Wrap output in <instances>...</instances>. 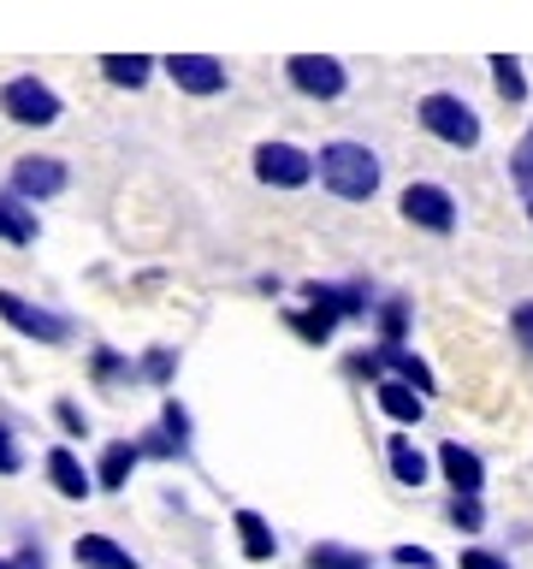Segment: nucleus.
Wrapping results in <instances>:
<instances>
[{"label":"nucleus","instance_id":"13","mask_svg":"<svg viewBox=\"0 0 533 569\" xmlns=\"http://www.w3.org/2000/svg\"><path fill=\"white\" fill-rule=\"evenodd\" d=\"M71 558H78L83 569H137L131 551H124L119 540H107V533H83V540L71 546Z\"/></svg>","mask_w":533,"mask_h":569},{"label":"nucleus","instance_id":"26","mask_svg":"<svg viewBox=\"0 0 533 569\" xmlns=\"http://www.w3.org/2000/svg\"><path fill=\"white\" fill-rule=\"evenodd\" d=\"M380 332H385V345H403V332H409V302H385V309H380Z\"/></svg>","mask_w":533,"mask_h":569},{"label":"nucleus","instance_id":"7","mask_svg":"<svg viewBox=\"0 0 533 569\" xmlns=\"http://www.w3.org/2000/svg\"><path fill=\"white\" fill-rule=\"evenodd\" d=\"M398 208H403V220L421 226V231H439V238H444V231H456V196L444 184H426V178H421V184L403 190Z\"/></svg>","mask_w":533,"mask_h":569},{"label":"nucleus","instance_id":"29","mask_svg":"<svg viewBox=\"0 0 533 569\" xmlns=\"http://www.w3.org/2000/svg\"><path fill=\"white\" fill-rule=\"evenodd\" d=\"M172 368H178V362H172V350H149V356H142V373H149L154 386H167V380H172Z\"/></svg>","mask_w":533,"mask_h":569},{"label":"nucleus","instance_id":"20","mask_svg":"<svg viewBox=\"0 0 533 569\" xmlns=\"http://www.w3.org/2000/svg\"><path fill=\"white\" fill-rule=\"evenodd\" d=\"M309 569H373V558H368V551H355V546L320 540V546H309Z\"/></svg>","mask_w":533,"mask_h":569},{"label":"nucleus","instance_id":"10","mask_svg":"<svg viewBox=\"0 0 533 569\" xmlns=\"http://www.w3.org/2000/svg\"><path fill=\"white\" fill-rule=\"evenodd\" d=\"M439 469H444V480H451L456 492H480V487H486V462H480L469 445H456V439L439 445Z\"/></svg>","mask_w":533,"mask_h":569},{"label":"nucleus","instance_id":"30","mask_svg":"<svg viewBox=\"0 0 533 569\" xmlns=\"http://www.w3.org/2000/svg\"><path fill=\"white\" fill-rule=\"evenodd\" d=\"M53 416H60V427H66L71 439H83V433H89V416H83L78 403H60V409H53Z\"/></svg>","mask_w":533,"mask_h":569},{"label":"nucleus","instance_id":"5","mask_svg":"<svg viewBox=\"0 0 533 569\" xmlns=\"http://www.w3.org/2000/svg\"><path fill=\"white\" fill-rule=\"evenodd\" d=\"M0 113L12 124H53L60 119V96L42 78H7L0 83Z\"/></svg>","mask_w":533,"mask_h":569},{"label":"nucleus","instance_id":"2","mask_svg":"<svg viewBox=\"0 0 533 569\" xmlns=\"http://www.w3.org/2000/svg\"><path fill=\"white\" fill-rule=\"evenodd\" d=\"M415 113L421 124L433 131L439 142H451V149H474L480 142V113L462 96H451V89H433V96H421L415 101Z\"/></svg>","mask_w":533,"mask_h":569},{"label":"nucleus","instance_id":"32","mask_svg":"<svg viewBox=\"0 0 533 569\" xmlns=\"http://www.w3.org/2000/svg\"><path fill=\"white\" fill-rule=\"evenodd\" d=\"M456 569H510L504 558H497V551H480V546H469V551H462V563Z\"/></svg>","mask_w":533,"mask_h":569},{"label":"nucleus","instance_id":"25","mask_svg":"<svg viewBox=\"0 0 533 569\" xmlns=\"http://www.w3.org/2000/svg\"><path fill=\"white\" fill-rule=\"evenodd\" d=\"M160 427H167V439L178 445V451H190V416H184V403H167V409H160Z\"/></svg>","mask_w":533,"mask_h":569},{"label":"nucleus","instance_id":"3","mask_svg":"<svg viewBox=\"0 0 533 569\" xmlns=\"http://www.w3.org/2000/svg\"><path fill=\"white\" fill-rule=\"evenodd\" d=\"M0 320H7L12 332H24L30 345H66V338H71L66 315H53V309H42V302H30L18 291H0Z\"/></svg>","mask_w":533,"mask_h":569},{"label":"nucleus","instance_id":"9","mask_svg":"<svg viewBox=\"0 0 533 569\" xmlns=\"http://www.w3.org/2000/svg\"><path fill=\"white\" fill-rule=\"evenodd\" d=\"M167 78L184 89V96H220V89L231 83L225 78V60H208V53H172Z\"/></svg>","mask_w":533,"mask_h":569},{"label":"nucleus","instance_id":"36","mask_svg":"<svg viewBox=\"0 0 533 569\" xmlns=\"http://www.w3.org/2000/svg\"><path fill=\"white\" fill-rule=\"evenodd\" d=\"M527 220H533V196H527Z\"/></svg>","mask_w":533,"mask_h":569},{"label":"nucleus","instance_id":"8","mask_svg":"<svg viewBox=\"0 0 533 569\" xmlns=\"http://www.w3.org/2000/svg\"><path fill=\"white\" fill-rule=\"evenodd\" d=\"M66 160H53V154H24L12 167V196H24V202H53V196L66 190Z\"/></svg>","mask_w":533,"mask_h":569},{"label":"nucleus","instance_id":"6","mask_svg":"<svg viewBox=\"0 0 533 569\" xmlns=\"http://www.w3.org/2000/svg\"><path fill=\"white\" fill-rule=\"evenodd\" d=\"M284 78H291V89L309 101H338L350 89V71L338 60H326V53H296V60L284 66Z\"/></svg>","mask_w":533,"mask_h":569},{"label":"nucleus","instance_id":"24","mask_svg":"<svg viewBox=\"0 0 533 569\" xmlns=\"http://www.w3.org/2000/svg\"><path fill=\"white\" fill-rule=\"evenodd\" d=\"M510 178L533 196V124H527V137L515 142V154H510Z\"/></svg>","mask_w":533,"mask_h":569},{"label":"nucleus","instance_id":"14","mask_svg":"<svg viewBox=\"0 0 533 569\" xmlns=\"http://www.w3.org/2000/svg\"><path fill=\"white\" fill-rule=\"evenodd\" d=\"M380 409L391 421H403V427H415L426 416V391H415L409 380H380Z\"/></svg>","mask_w":533,"mask_h":569},{"label":"nucleus","instance_id":"15","mask_svg":"<svg viewBox=\"0 0 533 569\" xmlns=\"http://www.w3.org/2000/svg\"><path fill=\"white\" fill-rule=\"evenodd\" d=\"M302 297L326 315H368V291L362 284H302Z\"/></svg>","mask_w":533,"mask_h":569},{"label":"nucleus","instance_id":"22","mask_svg":"<svg viewBox=\"0 0 533 569\" xmlns=\"http://www.w3.org/2000/svg\"><path fill=\"white\" fill-rule=\"evenodd\" d=\"M291 327H296L302 338H309V345H326L332 327H338V315H326V309H314V302H309L302 315H291Z\"/></svg>","mask_w":533,"mask_h":569},{"label":"nucleus","instance_id":"12","mask_svg":"<svg viewBox=\"0 0 533 569\" xmlns=\"http://www.w3.org/2000/svg\"><path fill=\"white\" fill-rule=\"evenodd\" d=\"M48 480H53V492H60V498H89V492H95L89 469L66 451V445H53V451H48Z\"/></svg>","mask_w":533,"mask_h":569},{"label":"nucleus","instance_id":"21","mask_svg":"<svg viewBox=\"0 0 533 569\" xmlns=\"http://www.w3.org/2000/svg\"><path fill=\"white\" fill-rule=\"evenodd\" d=\"M492 83H497V96H504L510 107L527 101V78H522V66H515L510 53H492Z\"/></svg>","mask_w":533,"mask_h":569},{"label":"nucleus","instance_id":"35","mask_svg":"<svg viewBox=\"0 0 533 569\" xmlns=\"http://www.w3.org/2000/svg\"><path fill=\"white\" fill-rule=\"evenodd\" d=\"M0 569H18V558H0Z\"/></svg>","mask_w":533,"mask_h":569},{"label":"nucleus","instance_id":"27","mask_svg":"<svg viewBox=\"0 0 533 569\" xmlns=\"http://www.w3.org/2000/svg\"><path fill=\"white\" fill-rule=\"evenodd\" d=\"M510 332H515V345L533 356V302H515L510 309Z\"/></svg>","mask_w":533,"mask_h":569},{"label":"nucleus","instance_id":"34","mask_svg":"<svg viewBox=\"0 0 533 569\" xmlns=\"http://www.w3.org/2000/svg\"><path fill=\"white\" fill-rule=\"evenodd\" d=\"M18 569H48V563H42V551H36V546H24V551H18Z\"/></svg>","mask_w":533,"mask_h":569},{"label":"nucleus","instance_id":"11","mask_svg":"<svg viewBox=\"0 0 533 569\" xmlns=\"http://www.w3.org/2000/svg\"><path fill=\"white\" fill-rule=\"evenodd\" d=\"M137 462H142V445H131V439H113V445L101 451V462H95V487H101V492H119L124 480H131Z\"/></svg>","mask_w":533,"mask_h":569},{"label":"nucleus","instance_id":"16","mask_svg":"<svg viewBox=\"0 0 533 569\" xmlns=\"http://www.w3.org/2000/svg\"><path fill=\"white\" fill-rule=\"evenodd\" d=\"M231 522H238V540H243V558H249V563H266V558L279 551V533L266 528V516H255V510H238Z\"/></svg>","mask_w":533,"mask_h":569},{"label":"nucleus","instance_id":"19","mask_svg":"<svg viewBox=\"0 0 533 569\" xmlns=\"http://www.w3.org/2000/svg\"><path fill=\"white\" fill-rule=\"evenodd\" d=\"M149 60H142V53H107V60H101V78L107 83H119V89H142V83H149Z\"/></svg>","mask_w":533,"mask_h":569},{"label":"nucleus","instance_id":"17","mask_svg":"<svg viewBox=\"0 0 533 569\" xmlns=\"http://www.w3.org/2000/svg\"><path fill=\"white\" fill-rule=\"evenodd\" d=\"M0 238L7 243H36V213L24 196H0Z\"/></svg>","mask_w":533,"mask_h":569},{"label":"nucleus","instance_id":"33","mask_svg":"<svg viewBox=\"0 0 533 569\" xmlns=\"http://www.w3.org/2000/svg\"><path fill=\"white\" fill-rule=\"evenodd\" d=\"M391 558H398L403 569H433V551H426V546H398Z\"/></svg>","mask_w":533,"mask_h":569},{"label":"nucleus","instance_id":"28","mask_svg":"<svg viewBox=\"0 0 533 569\" xmlns=\"http://www.w3.org/2000/svg\"><path fill=\"white\" fill-rule=\"evenodd\" d=\"M24 469V451H18V439H12V427L0 421V475H18Z\"/></svg>","mask_w":533,"mask_h":569},{"label":"nucleus","instance_id":"18","mask_svg":"<svg viewBox=\"0 0 533 569\" xmlns=\"http://www.w3.org/2000/svg\"><path fill=\"white\" fill-rule=\"evenodd\" d=\"M385 457H391V475H398L403 480V487H421V480H426V457H421V445L415 439H391L385 445Z\"/></svg>","mask_w":533,"mask_h":569},{"label":"nucleus","instance_id":"31","mask_svg":"<svg viewBox=\"0 0 533 569\" xmlns=\"http://www.w3.org/2000/svg\"><path fill=\"white\" fill-rule=\"evenodd\" d=\"M119 373H131V362L113 350H95V380H119Z\"/></svg>","mask_w":533,"mask_h":569},{"label":"nucleus","instance_id":"1","mask_svg":"<svg viewBox=\"0 0 533 569\" xmlns=\"http://www.w3.org/2000/svg\"><path fill=\"white\" fill-rule=\"evenodd\" d=\"M314 172L338 202H368V196L380 190V154H373L368 142H350V137L326 142L320 160H314Z\"/></svg>","mask_w":533,"mask_h":569},{"label":"nucleus","instance_id":"23","mask_svg":"<svg viewBox=\"0 0 533 569\" xmlns=\"http://www.w3.org/2000/svg\"><path fill=\"white\" fill-rule=\"evenodd\" d=\"M451 522H456L462 533L486 528V516H480V492H456V498H451Z\"/></svg>","mask_w":533,"mask_h":569},{"label":"nucleus","instance_id":"4","mask_svg":"<svg viewBox=\"0 0 533 569\" xmlns=\"http://www.w3.org/2000/svg\"><path fill=\"white\" fill-rule=\"evenodd\" d=\"M255 178L266 190H302L314 178V154L296 142H261L255 149Z\"/></svg>","mask_w":533,"mask_h":569}]
</instances>
